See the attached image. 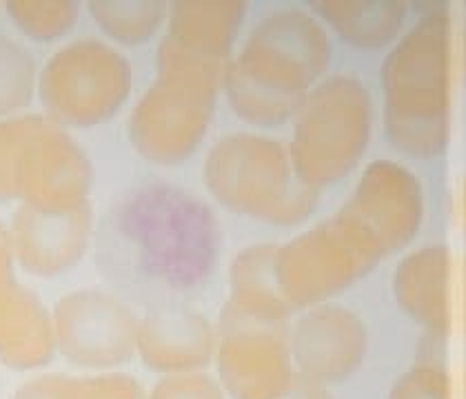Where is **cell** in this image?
I'll return each mask as SVG.
<instances>
[{
	"label": "cell",
	"mask_w": 466,
	"mask_h": 399,
	"mask_svg": "<svg viewBox=\"0 0 466 399\" xmlns=\"http://www.w3.org/2000/svg\"><path fill=\"white\" fill-rule=\"evenodd\" d=\"M400 52L404 54V58L411 60V63L407 65L398 54H393L391 60H387V72L404 75V78L409 75L411 80H422V75H420L422 69H420V63H415L413 52L411 47H409L407 40L402 43ZM444 67H447V65H444V60L440 63V54L435 55L433 63H427V67H424V95H427L435 107H440V95L444 98ZM409 87H415V85H409Z\"/></svg>",
	"instance_id": "cell-3"
},
{
	"label": "cell",
	"mask_w": 466,
	"mask_h": 399,
	"mask_svg": "<svg viewBox=\"0 0 466 399\" xmlns=\"http://www.w3.org/2000/svg\"><path fill=\"white\" fill-rule=\"evenodd\" d=\"M331 20L344 38L362 47H378L393 36L402 20V3H311Z\"/></svg>",
	"instance_id": "cell-2"
},
{
	"label": "cell",
	"mask_w": 466,
	"mask_h": 399,
	"mask_svg": "<svg viewBox=\"0 0 466 399\" xmlns=\"http://www.w3.org/2000/svg\"><path fill=\"white\" fill-rule=\"evenodd\" d=\"M100 262L120 289L143 297L196 282V202L162 185L127 194L105 220Z\"/></svg>",
	"instance_id": "cell-1"
}]
</instances>
